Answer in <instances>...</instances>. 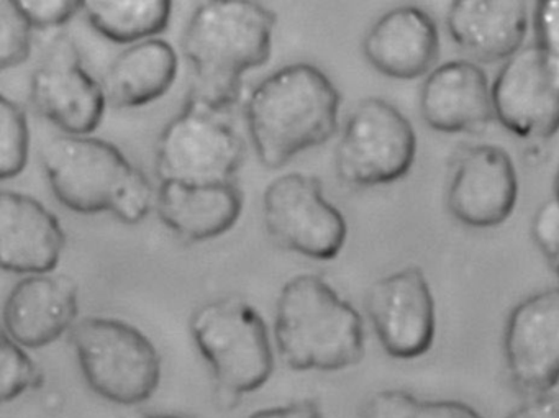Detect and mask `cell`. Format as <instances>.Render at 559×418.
I'll return each instance as SVG.
<instances>
[{"instance_id":"obj_1","label":"cell","mask_w":559,"mask_h":418,"mask_svg":"<svg viewBox=\"0 0 559 418\" xmlns=\"http://www.w3.org/2000/svg\"><path fill=\"white\" fill-rule=\"evenodd\" d=\"M277 17L248 0H211L195 9L182 35L192 68L188 99L227 114L238 103L241 77L271 57Z\"/></svg>"},{"instance_id":"obj_2","label":"cell","mask_w":559,"mask_h":418,"mask_svg":"<svg viewBox=\"0 0 559 418\" xmlns=\"http://www.w3.org/2000/svg\"><path fill=\"white\" fill-rule=\"evenodd\" d=\"M338 112V91L313 64L294 63L270 74L247 103L248 132L261 165L283 168L332 139Z\"/></svg>"},{"instance_id":"obj_3","label":"cell","mask_w":559,"mask_h":418,"mask_svg":"<svg viewBox=\"0 0 559 418\" xmlns=\"http://www.w3.org/2000/svg\"><path fill=\"white\" fill-rule=\"evenodd\" d=\"M274 336L281 358L296 371H340L365 356L358 310L316 274H300L283 287Z\"/></svg>"},{"instance_id":"obj_4","label":"cell","mask_w":559,"mask_h":418,"mask_svg":"<svg viewBox=\"0 0 559 418\" xmlns=\"http://www.w3.org/2000/svg\"><path fill=\"white\" fill-rule=\"evenodd\" d=\"M81 372L100 397L119 405L148 401L162 379L158 349L122 320L87 317L71 329Z\"/></svg>"},{"instance_id":"obj_5","label":"cell","mask_w":559,"mask_h":418,"mask_svg":"<svg viewBox=\"0 0 559 418\" xmlns=\"http://www.w3.org/2000/svg\"><path fill=\"white\" fill-rule=\"evenodd\" d=\"M191 335L228 397L258 391L273 374L274 353L266 323L240 299L204 303L191 319Z\"/></svg>"},{"instance_id":"obj_6","label":"cell","mask_w":559,"mask_h":418,"mask_svg":"<svg viewBox=\"0 0 559 418\" xmlns=\"http://www.w3.org/2000/svg\"><path fill=\"white\" fill-rule=\"evenodd\" d=\"M245 158V143L227 120L188 99L163 130L156 145L159 182L224 184L234 182Z\"/></svg>"},{"instance_id":"obj_7","label":"cell","mask_w":559,"mask_h":418,"mask_svg":"<svg viewBox=\"0 0 559 418\" xmlns=\"http://www.w3.org/2000/svg\"><path fill=\"white\" fill-rule=\"evenodd\" d=\"M417 135L407 117L378 97L361 100L349 114L336 148V172L355 188L391 184L411 171Z\"/></svg>"},{"instance_id":"obj_8","label":"cell","mask_w":559,"mask_h":418,"mask_svg":"<svg viewBox=\"0 0 559 418\" xmlns=\"http://www.w3.org/2000/svg\"><path fill=\"white\" fill-rule=\"evenodd\" d=\"M41 163L55 198L78 214H114L140 172L112 143L90 136L50 140Z\"/></svg>"},{"instance_id":"obj_9","label":"cell","mask_w":559,"mask_h":418,"mask_svg":"<svg viewBox=\"0 0 559 418\" xmlns=\"http://www.w3.org/2000/svg\"><path fill=\"white\" fill-rule=\"evenodd\" d=\"M263 220L277 244L312 260L338 256L348 235L345 217L326 201L320 179L300 172L281 176L267 186Z\"/></svg>"},{"instance_id":"obj_10","label":"cell","mask_w":559,"mask_h":418,"mask_svg":"<svg viewBox=\"0 0 559 418\" xmlns=\"http://www.w3.org/2000/svg\"><path fill=\"white\" fill-rule=\"evenodd\" d=\"M493 117L520 139L543 140L559 130V60L538 44L503 63L492 84Z\"/></svg>"},{"instance_id":"obj_11","label":"cell","mask_w":559,"mask_h":418,"mask_svg":"<svg viewBox=\"0 0 559 418\" xmlns=\"http://www.w3.org/2000/svg\"><path fill=\"white\" fill-rule=\"evenodd\" d=\"M31 94L38 112L67 135L86 136L103 122V83L84 70L80 50L67 35L48 47L32 76Z\"/></svg>"},{"instance_id":"obj_12","label":"cell","mask_w":559,"mask_h":418,"mask_svg":"<svg viewBox=\"0 0 559 418\" xmlns=\"http://www.w3.org/2000/svg\"><path fill=\"white\" fill-rule=\"evenodd\" d=\"M366 309L379 343L392 358H418L433 345L435 299L418 267H405L379 279L369 290Z\"/></svg>"},{"instance_id":"obj_13","label":"cell","mask_w":559,"mask_h":418,"mask_svg":"<svg viewBox=\"0 0 559 418\" xmlns=\"http://www.w3.org/2000/svg\"><path fill=\"white\" fill-rule=\"evenodd\" d=\"M510 379L526 394H548L559 382V287L533 294L510 312L503 335Z\"/></svg>"},{"instance_id":"obj_14","label":"cell","mask_w":559,"mask_h":418,"mask_svg":"<svg viewBox=\"0 0 559 418\" xmlns=\"http://www.w3.org/2000/svg\"><path fill=\"white\" fill-rule=\"evenodd\" d=\"M519 199V176L506 150L473 146L457 159L448 186L447 204L460 224L492 228L512 215Z\"/></svg>"},{"instance_id":"obj_15","label":"cell","mask_w":559,"mask_h":418,"mask_svg":"<svg viewBox=\"0 0 559 418\" xmlns=\"http://www.w3.org/2000/svg\"><path fill=\"white\" fill-rule=\"evenodd\" d=\"M80 313L70 277L34 274L15 284L4 306V335L24 348H44L73 329Z\"/></svg>"},{"instance_id":"obj_16","label":"cell","mask_w":559,"mask_h":418,"mask_svg":"<svg viewBox=\"0 0 559 418\" xmlns=\"http://www.w3.org/2000/svg\"><path fill=\"white\" fill-rule=\"evenodd\" d=\"M64 248L58 218L37 199L21 192L0 195V263L15 274H50Z\"/></svg>"},{"instance_id":"obj_17","label":"cell","mask_w":559,"mask_h":418,"mask_svg":"<svg viewBox=\"0 0 559 418\" xmlns=\"http://www.w3.org/2000/svg\"><path fill=\"white\" fill-rule=\"evenodd\" d=\"M425 123L441 133L484 129L493 117L492 86L473 61H448L435 68L420 93Z\"/></svg>"},{"instance_id":"obj_18","label":"cell","mask_w":559,"mask_h":418,"mask_svg":"<svg viewBox=\"0 0 559 418\" xmlns=\"http://www.w3.org/2000/svg\"><path fill=\"white\" fill-rule=\"evenodd\" d=\"M368 63L392 80H417L437 63L440 35L433 19L414 5L392 9L369 28L362 41Z\"/></svg>"},{"instance_id":"obj_19","label":"cell","mask_w":559,"mask_h":418,"mask_svg":"<svg viewBox=\"0 0 559 418\" xmlns=\"http://www.w3.org/2000/svg\"><path fill=\"white\" fill-rule=\"evenodd\" d=\"M522 0H457L448 11L451 40L479 63H499L519 53L528 34Z\"/></svg>"},{"instance_id":"obj_20","label":"cell","mask_w":559,"mask_h":418,"mask_svg":"<svg viewBox=\"0 0 559 418\" xmlns=\"http://www.w3.org/2000/svg\"><path fill=\"white\" fill-rule=\"evenodd\" d=\"M243 211V194L234 182L186 184L159 182L156 212L159 220L178 237L211 240L227 234Z\"/></svg>"},{"instance_id":"obj_21","label":"cell","mask_w":559,"mask_h":418,"mask_svg":"<svg viewBox=\"0 0 559 418\" xmlns=\"http://www.w3.org/2000/svg\"><path fill=\"white\" fill-rule=\"evenodd\" d=\"M179 58L168 41L152 38L123 51L103 81L107 104L117 109L148 106L168 93L178 76Z\"/></svg>"},{"instance_id":"obj_22","label":"cell","mask_w":559,"mask_h":418,"mask_svg":"<svg viewBox=\"0 0 559 418\" xmlns=\"http://www.w3.org/2000/svg\"><path fill=\"white\" fill-rule=\"evenodd\" d=\"M168 0H91L83 12L91 27L114 44H142L168 28Z\"/></svg>"},{"instance_id":"obj_23","label":"cell","mask_w":559,"mask_h":418,"mask_svg":"<svg viewBox=\"0 0 559 418\" xmlns=\"http://www.w3.org/2000/svg\"><path fill=\"white\" fill-rule=\"evenodd\" d=\"M362 418H483V415L463 402L421 401L405 391H382L366 402Z\"/></svg>"},{"instance_id":"obj_24","label":"cell","mask_w":559,"mask_h":418,"mask_svg":"<svg viewBox=\"0 0 559 418\" xmlns=\"http://www.w3.org/2000/svg\"><path fill=\"white\" fill-rule=\"evenodd\" d=\"M27 117L24 110L8 97L0 99V178L11 179L21 175L28 162Z\"/></svg>"},{"instance_id":"obj_25","label":"cell","mask_w":559,"mask_h":418,"mask_svg":"<svg viewBox=\"0 0 559 418\" xmlns=\"http://www.w3.org/2000/svg\"><path fill=\"white\" fill-rule=\"evenodd\" d=\"M0 395L2 401L11 402L24 392L34 391L44 384V374L34 359L25 353L24 346L2 335L0 346Z\"/></svg>"},{"instance_id":"obj_26","label":"cell","mask_w":559,"mask_h":418,"mask_svg":"<svg viewBox=\"0 0 559 418\" xmlns=\"http://www.w3.org/2000/svg\"><path fill=\"white\" fill-rule=\"evenodd\" d=\"M32 27L17 0L0 2V70L21 67L32 51Z\"/></svg>"},{"instance_id":"obj_27","label":"cell","mask_w":559,"mask_h":418,"mask_svg":"<svg viewBox=\"0 0 559 418\" xmlns=\"http://www.w3.org/2000/svg\"><path fill=\"white\" fill-rule=\"evenodd\" d=\"M32 27L47 31L68 24L78 12L83 11V2L71 0H17Z\"/></svg>"},{"instance_id":"obj_28","label":"cell","mask_w":559,"mask_h":418,"mask_svg":"<svg viewBox=\"0 0 559 418\" xmlns=\"http://www.w3.org/2000/svg\"><path fill=\"white\" fill-rule=\"evenodd\" d=\"M532 235L536 247L549 261L559 253V199L546 201L532 222Z\"/></svg>"},{"instance_id":"obj_29","label":"cell","mask_w":559,"mask_h":418,"mask_svg":"<svg viewBox=\"0 0 559 418\" xmlns=\"http://www.w3.org/2000/svg\"><path fill=\"white\" fill-rule=\"evenodd\" d=\"M536 44L559 60V0L538 2L533 12Z\"/></svg>"},{"instance_id":"obj_30","label":"cell","mask_w":559,"mask_h":418,"mask_svg":"<svg viewBox=\"0 0 559 418\" xmlns=\"http://www.w3.org/2000/svg\"><path fill=\"white\" fill-rule=\"evenodd\" d=\"M507 418H559V395H535Z\"/></svg>"},{"instance_id":"obj_31","label":"cell","mask_w":559,"mask_h":418,"mask_svg":"<svg viewBox=\"0 0 559 418\" xmlns=\"http://www.w3.org/2000/svg\"><path fill=\"white\" fill-rule=\"evenodd\" d=\"M250 418H322V411L316 402L302 401L283 407L266 408Z\"/></svg>"},{"instance_id":"obj_32","label":"cell","mask_w":559,"mask_h":418,"mask_svg":"<svg viewBox=\"0 0 559 418\" xmlns=\"http://www.w3.org/2000/svg\"><path fill=\"white\" fill-rule=\"evenodd\" d=\"M130 418H189V417H179V415H168V414H142L135 415V417Z\"/></svg>"},{"instance_id":"obj_33","label":"cell","mask_w":559,"mask_h":418,"mask_svg":"<svg viewBox=\"0 0 559 418\" xmlns=\"http://www.w3.org/2000/svg\"><path fill=\"white\" fill-rule=\"evenodd\" d=\"M555 192H556L555 198L559 199V172H558V176H556Z\"/></svg>"},{"instance_id":"obj_34","label":"cell","mask_w":559,"mask_h":418,"mask_svg":"<svg viewBox=\"0 0 559 418\" xmlns=\"http://www.w3.org/2000/svg\"><path fill=\"white\" fill-rule=\"evenodd\" d=\"M551 263L555 264L556 271H558L559 274V253L556 254V258L551 261Z\"/></svg>"}]
</instances>
